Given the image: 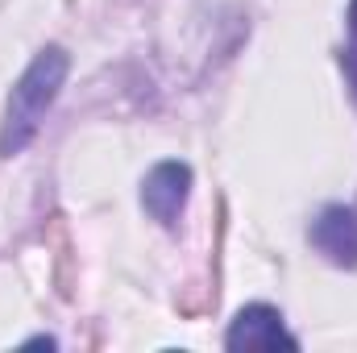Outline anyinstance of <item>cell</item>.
Segmentation results:
<instances>
[{"label":"cell","instance_id":"cell-1","mask_svg":"<svg viewBox=\"0 0 357 353\" xmlns=\"http://www.w3.org/2000/svg\"><path fill=\"white\" fill-rule=\"evenodd\" d=\"M67 71H71V54L63 46H42L33 54V63L21 71V80L8 91V104L0 117V158L21 154L38 137L50 104L59 100V91L67 84Z\"/></svg>","mask_w":357,"mask_h":353},{"label":"cell","instance_id":"cell-5","mask_svg":"<svg viewBox=\"0 0 357 353\" xmlns=\"http://www.w3.org/2000/svg\"><path fill=\"white\" fill-rule=\"evenodd\" d=\"M341 67H345V80H349L354 100H357V0H349V13H345V54H341Z\"/></svg>","mask_w":357,"mask_h":353},{"label":"cell","instance_id":"cell-4","mask_svg":"<svg viewBox=\"0 0 357 353\" xmlns=\"http://www.w3.org/2000/svg\"><path fill=\"white\" fill-rule=\"evenodd\" d=\"M225 350H299V337L287 333L278 308L245 303L225 333Z\"/></svg>","mask_w":357,"mask_h":353},{"label":"cell","instance_id":"cell-2","mask_svg":"<svg viewBox=\"0 0 357 353\" xmlns=\"http://www.w3.org/2000/svg\"><path fill=\"white\" fill-rule=\"evenodd\" d=\"M187 195H191V167L187 163L167 158V163L150 167V175L142 179V208L162 229H175V220L187 208Z\"/></svg>","mask_w":357,"mask_h":353},{"label":"cell","instance_id":"cell-3","mask_svg":"<svg viewBox=\"0 0 357 353\" xmlns=\"http://www.w3.org/2000/svg\"><path fill=\"white\" fill-rule=\"evenodd\" d=\"M307 241L324 262L341 266V270H357V208H349V204L320 208L312 229H307Z\"/></svg>","mask_w":357,"mask_h":353}]
</instances>
